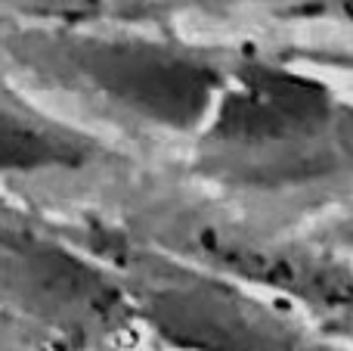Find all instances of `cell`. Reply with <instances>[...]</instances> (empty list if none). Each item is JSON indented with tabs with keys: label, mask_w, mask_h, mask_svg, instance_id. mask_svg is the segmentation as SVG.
<instances>
[{
	"label": "cell",
	"mask_w": 353,
	"mask_h": 351,
	"mask_svg": "<svg viewBox=\"0 0 353 351\" xmlns=\"http://www.w3.org/2000/svg\"><path fill=\"white\" fill-rule=\"evenodd\" d=\"M298 12H319V16H338L353 22V0H276Z\"/></svg>",
	"instance_id": "obj_1"
}]
</instances>
